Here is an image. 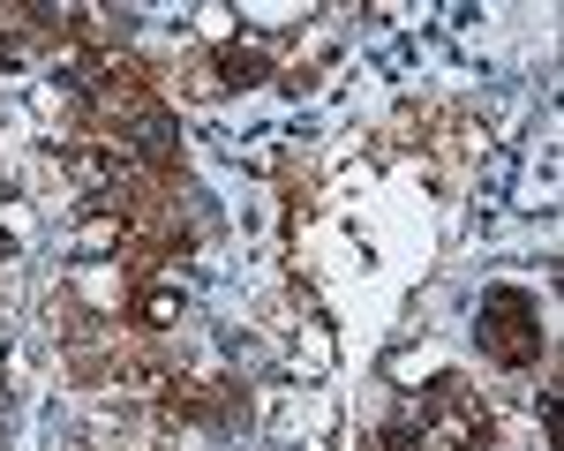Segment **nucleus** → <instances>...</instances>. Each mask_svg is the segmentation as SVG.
I'll return each instance as SVG.
<instances>
[{"label": "nucleus", "mask_w": 564, "mask_h": 451, "mask_svg": "<svg viewBox=\"0 0 564 451\" xmlns=\"http://www.w3.org/2000/svg\"><path fill=\"white\" fill-rule=\"evenodd\" d=\"M475 339L481 354L497 361V369H534L542 346H550V331H542V301L520 294V286H489L475 309Z\"/></svg>", "instance_id": "f257e3e1"}, {"label": "nucleus", "mask_w": 564, "mask_h": 451, "mask_svg": "<svg viewBox=\"0 0 564 451\" xmlns=\"http://www.w3.org/2000/svg\"><path fill=\"white\" fill-rule=\"evenodd\" d=\"M61 174H68V188L76 196H113L121 188V174H129V151L113 143V135H68L61 143Z\"/></svg>", "instance_id": "f03ea898"}, {"label": "nucleus", "mask_w": 564, "mask_h": 451, "mask_svg": "<svg viewBox=\"0 0 564 451\" xmlns=\"http://www.w3.org/2000/svg\"><path fill=\"white\" fill-rule=\"evenodd\" d=\"M271 76V45H249V38H218L212 45V84L218 90H257Z\"/></svg>", "instance_id": "7ed1b4c3"}, {"label": "nucleus", "mask_w": 564, "mask_h": 451, "mask_svg": "<svg viewBox=\"0 0 564 451\" xmlns=\"http://www.w3.org/2000/svg\"><path fill=\"white\" fill-rule=\"evenodd\" d=\"M174 323H181V286L174 278H143L129 294V331H151V339H159V331H174Z\"/></svg>", "instance_id": "20e7f679"}, {"label": "nucleus", "mask_w": 564, "mask_h": 451, "mask_svg": "<svg viewBox=\"0 0 564 451\" xmlns=\"http://www.w3.org/2000/svg\"><path fill=\"white\" fill-rule=\"evenodd\" d=\"M481 143H489V135H481L475 113H444V121H436V151H444V158H475Z\"/></svg>", "instance_id": "39448f33"}]
</instances>
